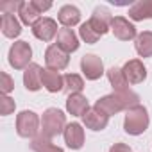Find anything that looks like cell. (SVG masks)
I'll list each match as a JSON object with an SVG mask.
<instances>
[{
	"instance_id": "3957f363",
	"label": "cell",
	"mask_w": 152,
	"mask_h": 152,
	"mask_svg": "<svg viewBox=\"0 0 152 152\" xmlns=\"http://www.w3.org/2000/svg\"><path fill=\"white\" fill-rule=\"evenodd\" d=\"M66 125H68L66 115L57 107H48L41 116V132L39 134L52 140L54 136H59L61 132H64Z\"/></svg>"
},
{
	"instance_id": "6da1fadb",
	"label": "cell",
	"mask_w": 152,
	"mask_h": 152,
	"mask_svg": "<svg viewBox=\"0 0 152 152\" xmlns=\"http://www.w3.org/2000/svg\"><path fill=\"white\" fill-rule=\"evenodd\" d=\"M138 104H140V95L132 90H125V91H113L111 95L99 99L93 107L99 109L100 113H104L106 116H113V115H116L120 111H127Z\"/></svg>"
},
{
	"instance_id": "9c48e42d",
	"label": "cell",
	"mask_w": 152,
	"mask_h": 152,
	"mask_svg": "<svg viewBox=\"0 0 152 152\" xmlns=\"http://www.w3.org/2000/svg\"><path fill=\"white\" fill-rule=\"evenodd\" d=\"M111 32L115 34L116 39L120 41H131V39H136V27L134 23H131L127 18L124 16H115L113 18V23H111Z\"/></svg>"
},
{
	"instance_id": "4316f807",
	"label": "cell",
	"mask_w": 152,
	"mask_h": 152,
	"mask_svg": "<svg viewBox=\"0 0 152 152\" xmlns=\"http://www.w3.org/2000/svg\"><path fill=\"white\" fill-rule=\"evenodd\" d=\"M15 107H16V104H15V100L9 95H2V97H0V113H2V116L11 115L15 111Z\"/></svg>"
},
{
	"instance_id": "4fadbf2b",
	"label": "cell",
	"mask_w": 152,
	"mask_h": 152,
	"mask_svg": "<svg viewBox=\"0 0 152 152\" xmlns=\"http://www.w3.org/2000/svg\"><path fill=\"white\" fill-rule=\"evenodd\" d=\"M41 73H43V68L38 64V63H31L25 72H23V84L29 91H38L43 83H41Z\"/></svg>"
},
{
	"instance_id": "cb8c5ba5",
	"label": "cell",
	"mask_w": 152,
	"mask_h": 152,
	"mask_svg": "<svg viewBox=\"0 0 152 152\" xmlns=\"http://www.w3.org/2000/svg\"><path fill=\"white\" fill-rule=\"evenodd\" d=\"M63 79H64V93L68 95H75V93H81L84 90V81L81 75L77 73H64L63 75Z\"/></svg>"
},
{
	"instance_id": "7a4b0ae2",
	"label": "cell",
	"mask_w": 152,
	"mask_h": 152,
	"mask_svg": "<svg viewBox=\"0 0 152 152\" xmlns=\"http://www.w3.org/2000/svg\"><path fill=\"white\" fill-rule=\"evenodd\" d=\"M148 111L145 106L138 104L131 109L125 111V120H124V131L131 136H140L148 129Z\"/></svg>"
},
{
	"instance_id": "f546056e",
	"label": "cell",
	"mask_w": 152,
	"mask_h": 152,
	"mask_svg": "<svg viewBox=\"0 0 152 152\" xmlns=\"http://www.w3.org/2000/svg\"><path fill=\"white\" fill-rule=\"evenodd\" d=\"M32 4L39 13H45V11H48L52 7V2H43V0H32Z\"/></svg>"
},
{
	"instance_id": "7402d4cb",
	"label": "cell",
	"mask_w": 152,
	"mask_h": 152,
	"mask_svg": "<svg viewBox=\"0 0 152 152\" xmlns=\"http://www.w3.org/2000/svg\"><path fill=\"white\" fill-rule=\"evenodd\" d=\"M134 48L140 57H152V32L143 31L134 39Z\"/></svg>"
},
{
	"instance_id": "484cf974",
	"label": "cell",
	"mask_w": 152,
	"mask_h": 152,
	"mask_svg": "<svg viewBox=\"0 0 152 152\" xmlns=\"http://www.w3.org/2000/svg\"><path fill=\"white\" fill-rule=\"evenodd\" d=\"M79 36L83 38V41H86L88 45H93V43H97L99 41V34L93 31V27L90 25V22H84L83 25H81V29H79Z\"/></svg>"
},
{
	"instance_id": "f1b7e54d",
	"label": "cell",
	"mask_w": 152,
	"mask_h": 152,
	"mask_svg": "<svg viewBox=\"0 0 152 152\" xmlns=\"http://www.w3.org/2000/svg\"><path fill=\"white\" fill-rule=\"evenodd\" d=\"M20 7H22V2H20V0H16V2H4L2 6H0V11H2V15H4V13L15 15V13L20 11Z\"/></svg>"
},
{
	"instance_id": "ac0fdd59",
	"label": "cell",
	"mask_w": 152,
	"mask_h": 152,
	"mask_svg": "<svg viewBox=\"0 0 152 152\" xmlns=\"http://www.w3.org/2000/svg\"><path fill=\"white\" fill-rule=\"evenodd\" d=\"M57 20H59V23H61L63 27L70 29V27L77 25V23L81 22V11L75 7V6H72V4H66V6H63V7L59 9Z\"/></svg>"
},
{
	"instance_id": "d4e9b609",
	"label": "cell",
	"mask_w": 152,
	"mask_h": 152,
	"mask_svg": "<svg viewBox=\"0 0 152 152\" xmlns=\"http://www.w3.org/2000/svg\"><path fill=\"white\" fill-rule=\"evenodd\" d=\"M31 148H32L34 152H64L61 147H56V145L52 143V140L47 138V136H43V134H38V136L31 141Z\"/></svg>"
},
{
	"instance_id": "5bb4252c",
	"label": "cell",
	"mask_w": 152,
	"mask_h": 152,
	"mask_svg": "<svg viewBox=\"0 0 152 152\" xmlns=\"http://www.w3.org/2000/svg\"><path fill=\"white\" fill-rule=\"evenodd\" d=\"M41 83H43V88L50 93H59L64 90V79L59 72H54V70H48L45 68L43 73H41Z\"/></svg>"
},
{
	"instance_id": "2e32d148",
	"label": "cell",
	"mask_w": 152,
	"mask_h": 152,
	"mask_svg": "<svg viewBox=\"0 0 152 152\" xmlns=\"http://www.w3.org/2000/svg\"><path fill=\"white\" fill-rule=\"evenodd\" d=\"M56 45L59 48H63L66 54H72V52H75L79 48V38H77V34H75L72 29L63 27L57 32V43Z\"/></svg>"
},
{
	"instance_id": "5b68a950",
	"label": "cell",
	"mask_w": 152,
	"mask_h": 152,
	"mask_svg": "<svg viewBox=\"0 0 152 152\" xmlns=\"http://www.w3.org/2000/svg\"><path fill=\"white\" fill-rule=\"evenodd\" d=\"M9 64L15 70H25L32 59V48L27 41H15L9 48Z\"/></svg>"
},
{
	"instance_id": "277c9868",
	"label": "cell",
	"mask_w": 152,
	"mask_h": 152,
	"mask_svg": "<svg viewBox=\"0 0 152 152\" xmlns=\"http://www.w3.org/2000/svg\"><path fill=\"white\" fill-rule=\"evenodd\" d=\"M16 132L22 138L34 140L41 132V120L34 111H22L16 116Z\"/></svg>"
},
{
	"instance_id": "603a6c76",
	"label": "cell",
	"mask_w": 152,
	"mask_h": 152,
	"mask_svg": "<svg viewBox=\"0 0 152 152\" xmlns=\"http://www.w3.org/2000/svg\"><path fill=\"white\" fill-rule=\"evenodd\" d=\"M107 79H109V83H111V86H113L115 91H125V90H129V83L125 79L122 68H116V66L109 68L107 70Z\"/></svg>"
},
{
	"instance_id": "ba28073f",
	"label": "cell",
	"mask_w": 152,
	"mask_h": 152,
	"mask_svg": "<svg viewBox=\"0 0 152 152\" xmlns=\"http://www.w3.org/2000/svg\"><path fill=\"white\" fill-rule=\"evenodd\" d=\"M88 22H90V25L93 27V31H95L99 36H104V34H107V32L111 31L113 16H111V13H109V9H107V7L99 6V7L93 11L91 18H90Z\"/></svg>"
},
{
	"instance_id": "4dcf8cb0",
	"label": "cell",
	"mask_w": 152,
	"mask_h": 152,
	"mask_svg": "<svg viewBox=\"0 0 152 152\" xmlns=\"http://www.w3.org/2000/svg\"><path fill=\"white\" fill-rule=\"evenodd\" d=\"M109 152H132V148L129 145H125V143H115L109 148Z\"/></svg>"
},
{
	"instance_id": "8992f818",
	"label": "cell",
	"mask_w": 152,
	"mask_h": 152,
	"mask_svg": "<svg viewBox=\"0 0 152 152\" xmlns=\"http://www.w3.org/2000/svg\"><path fill=\"white\" fill-rule=\"evenodd\" d=\"M81 72L88 81H97L104 75V63L95 54H86L81 59Z\"/></svg>"
},
{
	"instance_id": "52a82bcc",
	"label": "cell",
	"mask_w": 152,
	"mask_h": 152,
	"mask_svg": "<svg viewBox=\"0 0 152 152\" xmlns=\"http://www.w3.org/2000/svg\"><path fill=\"white\" fill-rule=\"evenodd\" d=\"M68 63H70V54H66L57 45H50L45 50V64L48 70H54V72L64 70L68 66Z\"/></svg>"
},
{
	"instance_id": "30bf717a",
	"label": "cell",
	"mask_w": 152,
	"mask_h": 152,
	"mask_svg": "<svg viewBox=\"0 0 152 152\" xmlns=\"http://www.w3.org/2000/svg\"><path fill=\"white\" fill-rule=\"evenodd\" d=\"M124 75L129 84H141L145 79H147V68L145 64L140 61V59H131L124 64L122 68Z\"/></svg>"
},
{
	"instance_id": "83f0119b",
	"label": "cell",
	"mask_w": 152,
	"mask_h": 152,
	"mask_svg": "<svg viewBox=\"0 0 152 152\" xmlns=\"http://www.w3.org/2000/svg\"><path fill=\"white\" fill-rule=\"evenodd\" d=\"M0 79H2V84H0V90H2V95H9L15 90V81L11 79V75L2 72L0 73Z\"/></svg>"
},
{
	"instance_id": "9a60e30c",
	"label": "cell",
	"mask_w": 152,
	"mask_h": 152,
	"mask_svg": "<svg viewBox=\"0 0 152 152\" xmlns=\"http://www.w3.org/2000/svg\"><path fill=\"white\" fill-rule=\"evenodd\" d=\"M83 122L91 131H104L107 127V124H109V116H106L104 113H100L95 107H90L86 111V115L83 116Z\"/></svg>"
},
{
	"instance_id": "e0dca14e",
	"label": "cell",
	"mask_w": 152,
	"mask_h": 152,
	"mask_svg": "<svg viewBox=\"0 0 152 152\" xmlns=\"http://www.w3.org/2000/svg\"><path fill=\"white\" fill-rule=\"evenodd\" d=\"M88 109H90V104H88V99L83 93L68 95V99H66V111L72 116H84Z\"/></svg>"
},
{
	"instance_id": "7c38bea8",
	"label": "cell",
	"mask_w": 152,
	"mask_h": 152,
	"mask_svg": "<svg viewBox=\"0 0 152 152\" xmlns=\"http://www.w3.org/2000/svg\"><path fill=\"white\" fill-rule=\"evenodd\" d=\"M63 136H64V143L72 150L83 148V145H84V129H83L81 124H77V122L68 124L66 129H64V132H63Z\"/></svg>"
},
{
	"instance_id": "ffe728a7",
	"label": "cell",
	"mask_w": 152,
	"mask_h": 152,
	"mask_svg": "<svg viewBox=\"0 0 152 152\" xmlns=\"http://www.w3.org/2000/svg\"><path fill=\"white\" fill-rule=\"evenodd\" d=\"M0 27H2V34L6 38H18L22 34V23L16 20L15 15H7L4 13L2 18H0Z\"/></svg>"
},
{
	"instance_id": "d6986e66",
	"label": "cell",
	"mask_w": 152,
	"mask_h": 152,
	"mask_svg": "<svg viewBox=\"0 0 152 152\" xmlns=\"http://www.w3.org/2000/svg\"><path fill=\"white\" fill-rule=\"evenodd\" d=\"M129 18L134 22L152 18V0H138L129 7Z\"/></svg>"
},
{
	"instance_id": "44dd1931",
	"label": "cell",
	"mask_w": 152,
	"mask_h": 152,
	"mask_svg": "<svg viewBox=\"0 0 152 152\" xmlns=\"http://www.w3.org/2000/svg\"><path fill=\"white\" fill-rule=\"evenodd\" d=\"M18 15H20V20H22V23H25V25H31V27H34L39 20H41V13L34 7V4H32V0L31 2H22V7H20V11H18Z\"/></svg>"
},
{
	"instance_id": "8fae6325",
	"label": "cell",
	"mask_w": 152,
	"mask_h": 152,
	"mask_svg": "<svg viewBox=\"0 0 152 152\" xmlns=\"http://www.w3.org/2000/svg\"><path fill=\"white\" fill-rule=\"evenodd\" d=\"M57 22L52 18H41L34 27H32V34L39 39V41H52L54 38H57Z\"/></svg>"
}]
</instances>
